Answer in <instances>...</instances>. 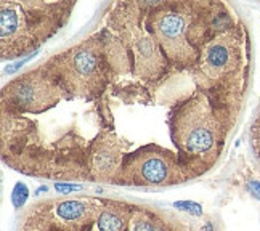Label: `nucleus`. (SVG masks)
<instances>
[{"label":"nucleus","mask_w":260,"mask_h":231,"mask_svg":"<svg viewBox=\"0 0 260 231\" xmlns=\"http://www.w3.org/2000/svg\"><path fill=\"white\" fill-rule=\"evenodd\" d=\"M247 188L252 196L260 201V182H257V180H251V182L247 183Z\"/></svg>","instance_id":"16"},{"label":"nucleus","mask_w":260,"mask_h":231,"mask_svg":"<svg viewBox=\"0 0 260 231\" xmlns=\"http://www.w3.org/2000/svg\"><path fill=\"white\" fill-rule=\"evenodd\" d=\"M127 231H182L170 218H166L161 212L153 209L135 205L132 212L130 225Z\"/></svg>","instance_id":"12"},{"label":"nucleus","mask_w":260,"mask_h":231,"mask_svg":"<svg viewBox=\"0 0 260 231\" xmlns=\"http://www.w3.org/2000/svg\"><path fill=\"white\" fill-rule=\"evenodd\" d=\"M71 2H2L0 44L2 60H13L39 48L69 18Z\"/></svg>","instance_id":"4"},{"label":"nucleus","mask_w":260,"mask_h":231,"mask_svg":"<svg viewBox=\"0 0 260 231\" xmlns=\"http://www.w3.org/2000/svg\"><path fill=\"white\" fill-rule=\"evenodd\" d=\"M254 145H256L257 151L260 154V119L257 121V124L254 125Z\"/></svg>","instance_id":"17"},{"label":"nucleus","mask_w":260,"mask_h":231,"mask_svg":"<svg viewBox=\"0 0 260 231\" xmlns=\"http://www.w3.org/2000/svg\"><path fill=\"white\" fill-rule=\"evenodd\" d=\"M173 205H175L177 209L185 210V212H190V214H195V215L202 214V207H201V205L196 204V202H191V201H180V202H175Z\"/></svg>","instance_id":"14"},{"label":"nucleus","mask_w":260,"mask_h":231,"mask_svg":"<svg viewBox=\"0 0 260 231\" xmlns=\"http://www.w3.org/2000/svg\"><path fill=\"white\" fill-rule=\"evenodd\" d=\"M169 125L186 180L199 177L220 156L228 128V106L196 90L173 106Z\"/></svg>","instance_id":"1"},{"label":"nucleus","mask_w":260,"mask_h":231,"mask_svg":"<svg viewBox=\"0 0 260 231\" xmlns=\"http://www.w3.org/2000/svg\"><path fill=\"white\" fill-rule=\"evenodd\" d=\"M29 194V189L24 183H16L13 188V194H12V201L15 204V207H21V205L26 202Z\"/></svg>","instance_id":"13"},{"label":"nucleus","mask_w":260,"mask_h":231,"mask_svg":"<svg viewBox=\"0 0 260 231\" xmlns=\"http://www.w3.org/2000/svg\"><path fill=\"white\" fill-rule=\"evenodd\" d=\"M63 96V89L45 64L13 79L2 90L3 108L18 112H42L58 105Z\"/></svg>","instance_id":"9"},{"label":"nucleus","mask_w":260,"mask_h":231,"mask_svg":"<svg viewBox=\"0 0 260 231\" xmlns=\"http://www.w3.org/2000/svg\"><path fill=\"white\" fill-rule=\"evenodd\" d=\"M68 98L92 100L101 95L111 79V66L101 35H95L53 56L45 63Z\"/></svg>","instance_id":"5"},{"label":"nucleus","mask_w":260,"mask_h":231,"mask_svg":"<svg viewBox=\"0 0 260 231\" xmlns=\"http://www.w3.org/2000/svg\"><path fill=\"white\" fill-rule=\"evenodd\" d=\"M103 209V199H50L26 215L23 231H89Z\"/></svg>","instance_id":"8"},{"label":"nucleus","mask_w":260,"mask_h":231,"mask_svg":"<svg viewBox=\"0 0 260 231\" xmlns=\"http://www.w3.org/2000/svg\"><path fill=\"white\" fill-rule=\"evenodd\" d=\"M127 145L119 141L111 133H103L92 145L87 154V172L92 180L113 183L117 170H119L122 154L125 153Z\"/></svg>","instance_id":"10"},{"label":"nucleus","mask_w":260,"mask_h":231,"mask_svg":"<svg viewBox=\"0 0 260 231\" xmlns=\"http://www.w3.org/2000/svg\"><path fill=\"white\" fill-rule=\"evenodd\" d=\"M185 180L177 153L159 145H146L125 154L113 183L124 186H169Z\"/></svg>","instance_id":"7"},{"label":"nucleus","mask_w":260,"mask_h":231,"mask_svg":"<svg viewBox=\"0 0 260 231\" xmlns=\"http://www.w3.org/2000/svg\"><path fill=\"white\" fill-rule=\"evenodd\" d=\"M202 231H214V227H212V223H206V227H204Z\"/></svg>","instance_id":"18"},{"label":"nucleus","mask_w":260,"mask_h":231,"mask_svg":"<svg viewBox=\"0 0 260 231\" xmlns=\"http://www.w3.org/2000/svg\"><path fill=\"white\" fill-rule=\"evenodd\" d=\"M218 7L204 2L148 3L146 26L170 66L190 71L199 58L202 45L214 34L227 29L218 23Z\"/></svg>","instance_id":"2"},{"label":"nucleus","mask_w":260,"mask_h":231,"mask_svg":"<svg viewBox=\"0 0 260 231\" xmlns=\"http://www.w3.org/2000/svg\"><path fill=\"white\" fill-rule=\"evenodd\" d=\"M55 188L60 193H69V191H77L80 189L79 185H68V183H55Z\"/></svg>","instance_id":"15"},{"label":"nucleus","mask_w":260,"mask_h":231,"mask_svg":"<svg viewBox=\"0 0 260 231\" xmlns=\"http://www.w3.org/2000/svg\"><path fill=\"white\" fill-rule=\"evenodd\" d=\"M247 61V42L239 26L214 34L202 45L199 58L188 71L195 79L198 90L212 100L227 105V98L241 90Z\"/></svg>","instance_id":"3"},{"label":"nucleus","mask_w":260,"mask_h":231,"mask_svg":"<svg viewBox=\"0 0 260 231\" xmlns=\"http://www.w3.org/2000/svg\"><path fill=\"white\" fill-rule=\"evenodd\" d=\"M135 205L103 199V209L89 231H127Z\"/></svg>","instance_id":"11"},{"label":"nucleus","mask_w":260,"mask_h":231,"mask_svg":"<svg viewBox=\"0 0 260 231\" xmlns=\"http://www.w3.org/2000/svg\"><path fill=\"white\" fill-rule=\"evenodd\" d=\"M146 12L148 3H121L109 26L119 34L134 74L143 80H159L170 64L148 29Z\"/></svg>","instance_id":"6"}]
</instances>
